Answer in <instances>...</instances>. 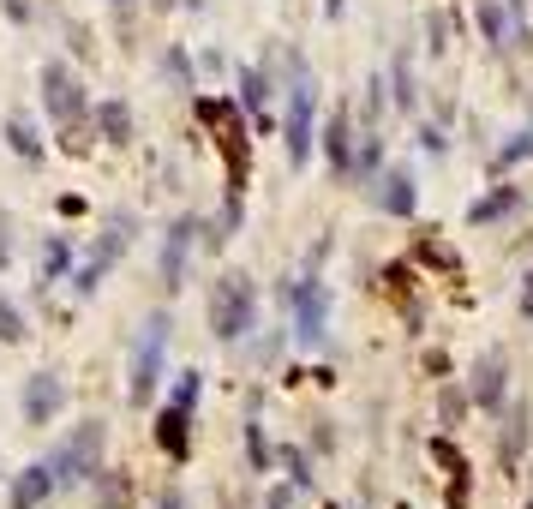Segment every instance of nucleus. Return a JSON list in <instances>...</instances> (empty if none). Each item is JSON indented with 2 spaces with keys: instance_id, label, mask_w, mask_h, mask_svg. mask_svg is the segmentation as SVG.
Listing matches in <instances>:
<instances>
[{
  "instance_id": "35",
  "label": "nucleus",
  "mask_w": 533,
  "mask_h": 509,
  "mask_svg": "<svg viewBox=\"0 0 533 509\" xmlns=\"http://www.w3.org/2000/svg\"><path fill=\"white\" fill-rule=\"evenodd\" d=\"M330 509H342V504H330Z\"/></svg>"
},
{
  "instance_id": "26",
  "label": "nucleus",
  "mask_w": 533,
  "mask_h": 509,
  "mask_svg": "<svg viewBox=\"0 0 533 509\" xmlns=\"http://www.w3.org/2000/svg\"><path fill=\"white\" fill-rule=\"evenodd\" d=\"M444 144H450V138H444L438 126H420V150H426V156H444Z\"/></svg>"
},
{
  "instance_id": "7",
  "label": "nucleus",
  "mask_w": 533,
  "mask_h": 509,
  "mask_svg": "<svg viewBox=\"0 0 533 509\" xmlns=\"http://www.w3.org/2000/svg\"><path fill=\"white\" fill-rule=\"evenodd\" d=\"M312 108H318V84L300 72V78H294V96H288V156H294V168H300V162L312 156V144H318Z\"/></svg>"
},
{
  "instance_id": "5",
  "label": "nucleus",
  "mask_w": 533,
  "mask_h": 509,
  "mask_svg": "<svg viewBox=\"0 0 533 509\" xmlns=\"http://www.w3.org/2000/svg\"><path fill=\"white\" fill-rule=\"evenodd\" d=\"M162 360H168V318H150L144 324V342L132 354V408H144L150 390L162 384Z\"/></svg>"
},
{
  "instance_id": "18",
  "label": "nucleus",
  "mask_w": 533,
  "mask_h": 509,
  "mask_svg": "<svg viewBox=\"0 0 533 509\" xmlns=\"http://www.w3.org/2000/svg\"><path fill=\"white\" fill-rule=\"evenodd\" d=\"M6 144H12L24 162H36V156H42V138H36V126H30V120H6Z\"/></svg>"
},
{
  "instance_id": "30",
  "label": "nucleus",
  "mask_w": 533,
  "mask_h": 509,
  "mask_svg": "<svg viewBox=\"0 0 533 509\" xmlns=\"http://www.w3.org/2000/svg\"><path fill=\"white\" fill-rule=\"evenodd\" d=\"M162 509H186V498H180V492H168V498H162Z\"/></svg>"
},
{
  "instance_id": "1",
  "label": "nucleus",
  "mask_w": 533,
  "mask_h": 509,
  "mask_svg": "<svg viewBox=\"0 0 533 509\" xmlns=\"http://www.w3.org/2000/svg\"><path fill=\"white\" fill-rule=\"evenodd\" d=\"M198 120L216 132L222 162H228V204H240V192H246V114L222 96H198Z\"/></svg>"
},
{
  "instance_id": "28",
  "label": "nucleus",
  "mask_w": 533,
  "mask_h": 509,
  "mask_svg": "<svg viewBox=\"0 0 533 509\" xmlns=\"http://www.w3.org/2000/svg\"><path fill=\"white\" fill-rule=\"evenodd\" d=\"M6 258H12V222H6V210H0V270H6Z\"/></svg>"
},
{
  "instance_id": "31",
  "label": "nucleus",
  "mask_w": 533,
  "mask_h": 509,
  "mask_svg": "<svg viewBox=\"0 0 533 509\" xmlns=\"http://www.w3.org/2000/svg\"><path fill=\"white\" fill-rule=\"evenodd\" d=\"M342 6H348V0H324V12H330V18H342Z\"/></svg>"
},
{
  "instance_id": "3",
  "label": "nucleus",
  "mask_w": 533,
  "mask_h": 509,
  "mask_svg": "<svg viewBox=\"0 0 533 509\" xmlns=\"http://www.w3.org/2000/svg\"><path fill=\"white\" fill-rule=\"evenodd\" d=\"M252 282L246 276H222L216 288H210V330L222 336V342H234L240 330H252Z\"/></svg>"
},
{
  "instance_id": "21",
  "label": "nucleus",
  "mask_w": 533,
  "mask_h": 509,
  "mask_svg": "<svg viewBox=\"0 0 533 509\" xmlns=\"http://www.w3.org/2000/svg\"><path fill=\"white\" fill-rule=\"evenodd\" d=\"M102 504H108V509H126V504H132V486H126L120 474H102Z\"/></svg>"
},
{
  "instance_id": "27",
  "label": "nucleus",
  "mask_w": 533,
  "mask_h": 509,
  "mask_svg": "<svg viewBox=\"0 0 533 509\" xmlns=\"http://www.w3.org/2000/svg\"><path fill=\"white\" fill-rule=\"evenodd\" d=\"M282 462H288V474H294V486H312V474H306V456H300V450H288Z\"/></svg>"
},
{
  "instance_id": "2",
  "label": "nucleus",
  "mask_w": 533,
  "mask_h": 509,
  "mask_svg": "<svg viewBox=\"0 0 533 509\" xmlns=\"http://www.w3.org/2000/svg\"><path fill=\"white\" fill-rule=\"evenodd\" d=\"M48 474H54V486H78V480L102 474V420H84V426L48 456Z\"/></svg>"
},
{
  "instance_id": "32",
  "label": "nucleus",
  "mask_w": 533,
  "mask_h": 509,
  "mask_svg": "<svg viewBox=\"0 0 533 509\" xmlns=\"http://www.w3.org/2000/svg\"><path fill=\"white\" fill-rule=\"evenodd\" d=\"M270 509H288V486H282V492H276V498H270Z\"/></svg>"
},
{
  "instance_id": "10",
  "label": "nucleus",
  "mask_w": 533,
  "mask_h": 509,
  "mask_svg": "<svg viewBox=\"0 0 533 509\" xmlns=\"http://www.w3.org/2000/svg\"><path fill=\"white\" fill-rule=\"evenodd\" d=\"M186 414H192L186 402H168V408L156 414V444H162L174 462H186V456H192V438H186Z\"/></svg>"
},
{
  "instance_id": "29",
  "label": "nucleus",
  "mask_w": 533,
  "mask_h": 509,
  "mask_svg": "<svg viewBox=\"0 0 533 509\" xmlns=\"http://www.w3.org/2000/svg\"><path fill=\"white\" fill-rule=\"evenodd\" d=\"M162 66H168V78H186V72H192V66H186V54H180V48H174V54H168V60H162Z\"/></svg>"
},
{
  "instance_id": "14",
  "label": "nucleus",
  "mask_w": 533,
  "mask_h": 509,
  "mask_svg": "<svg viewBox=\"0 0 533 509\" xmlns=\"http://www.w3.org/2000/svg\"><path fill=\"white\" fill-rule=\"evenodd\" d=\"M378 186H384V192H378V204H384L390 216H414L420 192H414V174H408V168H390V174H384Z\"/></svg>"
},
{
  "instance_id": "23",
  "label": "nucleus",
  "mask_w": 533,
  "mask_h": 509,
  "mask_svg": "<svg viewBox=\"0 0 533 509\" xmlns=\"http://www.w3.org/2000/svg\"><path fill=\"white\" fill-rule=\"evenodd\" d=\"M528 150H533V126H528V132H516V138H510V144L498 150V168H510V162H522Z\"/></svg>"
},
{
  "instance_id": "11",
  "label": "nucleus",
  "mask_w": 533,
  "mask_h": 509,
  "mask_svg": "<svg viewBox=\"0 0 533 509\" xmlns=\"http://www.w3.org/2000/svg\"><path fill=\"white\" fill-rule=\"evenodd\" d=\"M324 156H330V168H336V174H354V132H348V108H336V114H330V126H324Z\"/></svg>"
},
{
  "instance_id": "20",
  "label": "nucleus",
  "mask_w": 533,
  "mask_h": 509,
  "mask_svg": "<svg viewBox=\"0 0 533 509\" xmlns=\"http://www.w3.org/2000/svg\"><path fill=\"white\" fill-rule=\"evenodd\" d=\"M414 96H420V90H414V66H408V54H396V102L414 108Z\"/></svg>"
},
{
  "instance_id": "4",
  "label": "nucleus",
  "mask_w": 533,
  "mask_h": 509,
  "mask_svg": "<svg viewBox=\"0 0 533 509\" xmlns=\"http://www.w3.org/2000/svg\"><path fill=\"white\" fill-rule=\"evenodd\" d=\"M288 306H294V342L318 348L324 342V318H330V288L318 276H300V282H288Z\"/></svg>"
},
{
  "instance_id": "8",
  "label": "nucleus",
  "mask_w": 533,
  "mask_h": 509,
  "mask_svg": "<svg viewBox=\"0 0 533 509\" xmlns=\"http://www.w3.org/2000/svg\"><path fill=\"white\" fill-rule=\"evenodd\" d=\"M192 240H198V216H174V228H168V240H162V288H168V294L186 282V252H192Z\"/></svg>"
},
{
  "instance_id": "34",
  "label": "nucleus",
  "mask_w": 533,
  "mask_h": 509,
  "mask_svg": "<svg viewBox=\"0 0 533 509\" xmlns=\"http://www.w3.org/2000/svg\"><path fill=\"white\" fill-rule=\"evenodd\" d=\"M114 6H120V12H126V0H114Z\"/></svg>"
},
{
  "instance_id": "6",
  "label": "nucleus",
  "mask_w": 533,
  "mask_h": 509,
  "mask_svg": "<svg viewBox=\"0 0 533 509\" xmlns=\"http://www.w3.org/2000/svg\"><path fill=\"white\" fill-rule=\"evenodd\" d=\"M42 108L54 114V126H78V114H84V84L72 78V66H60V60L42 66Z\"/></svg>"
},
{
  "instance_id": "15",
  "label": "nucleus",
  "mask_w": 533,
  "mask_h": 509,
  "mask_svg": "<svg viewBox=\"0 0 533 509\" xmlns=\"http://www.w3.org/2000/svg\"><path fill=\"white\" fill-rule=\"evenodd\" d=\"M96 126H102L108 144H132V108H126L120 96H108V102L96 108Z\"/></svg>"
},
{
  "instance_id": "25",
  "label": "nucleus",
  "mask_w": 533,
  "mask_h": 509,
  "mask_svg": "<svg viewBox=\"0 0 533 509\" xmlns=\"http://www.w3.org/2000/svg\"><path fill=\"white\" fill-rule=\"evenodd\" d=\"M246 450H252V468L264 474V468H270V444H264V432H258V426H246Z\"/></svg>"
},
{
  "instance_id": "19",
  "label": "nucleus",
  "mask_w": 533,
  "mask_h": 509,
  "mask_svg": "<svg viewBox=\"0 0 533 509\" xmlns=\"http://www.w3.org/2000/svg\"><path fill=\"white\" fill-rule=\"evenodd\" d=\"M66 270H72V246H66V240H48V252H42V276L60 282Z\"/></svg>"
},
{
  "instance_id": "24",
  "label": "nucleus",
  "mask_w": 533,
  "mask_h": 509,
  "mask_svg": "<svg viewBox=\"0 0 533 509\" xmlns=\"http://www.w3.org/2000/svg\"><path fill=\"white\" fill-rule=\"evenodd\" d=\"M240 108H264V72H246L240 78Z\"/></svg>"
},
{
  "instance_id": "13",
  "label": "nucleus",
  "mask_w": 533,
  "mask_h": 509,
  "mask_svg": "<svg viewBox=\"0 0 533 509\" xmlns=\"http://www.w3.org/2000/svg\"><path fill=\"white\" fill-rule=\"evenodd\" d=\"M48 492H54V474H48V462H36V468H24L12 480V509H42Z\"/></svg>"
},
{
  "instance_id": "16",
  "label": "nucleus",
  "mask_w": 533,
  "mask_h": 509,
  "mask_svg": "<svg viewBox=\"0 0 533 509\" xmlns=\"http://www.w3.org/2000/svg\"><path fill=\"white\" fill-rule=\"evenodd\" d=\"M516 204H522V192H516V186H498V192H486V198L468 210V222H498V216H510Z\"/></svg>"
},
{
  "instance_id": "33",
  "label": "nucleus",
  "mask_w": 533,
  "mask_h": 509,
  "mask_svg": "<svg viewBox=\"0 0 533 509\" xmlns=\"http://www.w3.org/2000/svg\"><path fill=\"white\" fill-rule=\"evenodd\" d=\"M180 6H198V0H180Z\"/></svg>"
},
{
  "instance_id": "36",
  "label": "nucleus",
  "mask_w": 533,
  "mask_h": 509,
  "mask_svg": "<svg viewBox=\"0 0 533 509\" xmlns=\"http://www.w3.org/2000/svg\"><path fill=\"white\" fill-rule=\"evenodd\" d=\"M528 509H533V504H528Z\"/></svg>"
},
{
  "instance_id": "22",
  "label": "nucleus",
  "mask_w": 533,
  "mask_h": 509,
  "mask_svg": "<svg viewBox=\"0 0 533 509\" xmlns=\"http://www.w3.org/2000/svg\"><path fill=\"white\" fill-rule=\"evenodd\" d=\"M0 336H6V342H24V312H18L12 300H0Z\"/></svg>"
},
{
  "instance_id": "9",
  "label": "nucleus",
  "mask_w": 533,
  "mask_h": 509,
  "mask_svg": "<svg viewBox=\"0 0 533 509\" xmlns=\"http://www.w3.org/2000/svg\"><path fill=\"white\" fill-rule=\"evenodd\" d=\"M60 402H66V384H60L54 372L24 378V420H30V426H48V420L60 414Z\"/></svg>"
},
{
  "instance_id": "17",
  "label": "nucleus",
  "mask_w": 533,
  "mask_h": 509,
  "mask_svg": "<svg viewBox=\"0 0 533 509\" xmlns=\"http://www.w3.org/2000/svg\"><path fill=\"white\" fill-rule=\"evenodd\" d=\"M474 18H480V36L504 48V30H510V12H504V0H480V6H474Z\"/></svg>"
},
{
  "instance_id": "12",
  "label": "nucleus",
  "mask_w": 533,
  "mask_h": 509,
  "mask_svg": "<svg viewBox=\"0 0 533 509\" xmlns=\"http://www.w3.org/2000/svg\"><path fill=\"white\" fill-rule=\"evenodd\" d=\"M468 396H474L486 414L504 402V354H486V360L474 366V384H468Z\"/></svg>"
}]
</instances>
